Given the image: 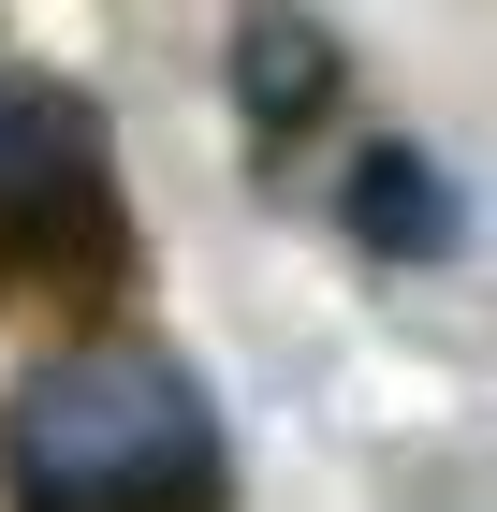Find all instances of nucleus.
<instances>
[{"label": "nucleus", "mask_w": 497, "mask_h": 512, "mask_svg": "<svg viewBox=\"0 0 497 512\" xmlns=\"http://www.w3.org/2000/svg\"><path fill=\"white\" fill-rule=\"evenodd\" d=\"M0 469H15V512H220V410L176 352L88 337L15 395Z\"/></svg>", "instance_id": "1"}, {"label": "nucleus", "mask_w": 497, "mask_h": 512, "mask_svg": "<svg viewBox=\"0 0 497 512\" xmlns=\"http://www.w3.org/2000/svg\"><path fill=\"white\" fill-rule=\"evenodd\" d=\"M0 235L15 249L88 235L103 249V118L44 74H0Z\"/></svg>", "instance_id": "2"}, {"label": "nucleus", "mask_w": 497, "mask_h": 512, "mask_svg": "<svg viewBox=\"0 0 497 512\" xmlns=\"http://www.w3.org/2000/svg\"><path fill=\"white\" fill-rule=\"evenodd\" d=\"M234 103L264 132H307L322 103H337V44L307 30L293 0H249V30H234Z\"/></svg>", "instance_id": "3"}, {"label": "nucleus", "mask_w": 497, "mask_h": 512, "mask_svg": "<svg viewBox=\"0 0 497 512\" xmlns=\"http://www.w3.org/2000/svg\"><path fill=\"white\" fill-rule=\"evenodd\" d=\"M351 235L395 249V264H424V249H454V205H439V161L424 147H366L351 161Z\"/></svg>", "instance_id": "4"}]
</instances>
